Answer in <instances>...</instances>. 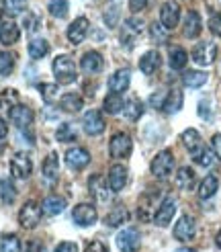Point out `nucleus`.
Instances as JSON below:
<instances>
[{"instance_id":"nucleus-1","label":"nucleus","mask_w":221,"mask_h":252,"mask_svg":"<svg viewBox=\"0 0 221 252\" xmlns=\"http://www.w3.org/2000/svg\"><path fill=\"white\" fill-rule=\"evenodd\" d=\"M54 76L57 82L61 84H72L76 82L78 70H76V62H74L70 56H57L54 60Z\"/></svg>"},{"instance_id":"nucleus-2","label":"nucleus","mask_w":221,"mask_h":252,"mask_svg":"<svg viewBox=\"0 0 221 252\" xmlns=\"http://www.w3.org/2000/svg\"><path fill=\"white\" fill-rule=\"evenodd\" d=\"M143 27L145 25L141 19H127L125 25H123V29H121V45L127 47V49H133L143 33Z\"/></svg>"},{"instance_id":"nucleus-3","label":"nucleus","mask_w":221,"mask_h":252,"mask_svg":"<svg viewBox=\"0 0 221 252\" xmlns=\"http://www.w3.org/2000/svg\"><path fill=\"white\" fill-rule=\"evenodd\" d=\"M41 216H43V207L37 203V201H27V203L21 207L19 223L23 225L25 230H33L35 225L41 221Z\"/></svg>"},{"instance_id":"nucleus-4","label":"nucleus","mask_w":221,"mask_h":252,"mask_svg":"<svg viewBox=\"0 0 221 252\" xmlns=\"http://www.w3.org/2000/svg\"><path fill=\"white\" fill-rule=\"evenodd\" d=\"M152 174L156 179H168L174 170V156H172L170 150H162L154 160H152Z\"/></svg>"},{"instance_id":"nucleus-5","label":"nucleus","mask_w":221,"mask_h":252,"mask_svg":"<svg viewBox=\"0 0 221 252\" xmlns=\"http://www.w3.org/2000/svg\"><path fill=\"white\" fill-rule=\"evenodd\" d=\"M193 62L196 66H211L217 58V45L211 41H201L193 47Z\"/></svg>"},{"instance_id":"nucleus-6","label":"nucleus","mask_w":221,"mask_h":252,"mask_svg":"<svg viewBox=\"0 0 221 252\" xmlns=\"http://www.w3.org/2000/svg\"><path fill=\"white\" fill-rule=\"evenodd\" d=\"M131 148H133V142L127 133H115L109 142V154L115 160H123L131 154Z\"/></svg>"},{"instance_id":"nucleus-7","label":"nucleus","mask_w":221,"mask_h":252,"mask_svg":"<svg viewBox=\"0 0 221 252\" xmlns=\"http://www.w3.org/2000/svg\"><path fill=\"white\" fill-rule=\"evenodd\" d=\"M31 172H33V162H31L29 154L19 152V154L12 156V160H10V174L15 176V179L23 181V179H27Z\"/></svg>"},{"instance_id":"nucleus-8","label":"nucleus","mask_w":221,"mask_h":252,"mask_svg":"<svg viewBox=\"0 0 221 252\" xmlns=\"http://www.w3.org/2000/svg\"><path fill=\"white\" fill-rule=\"evenodd\" d=\"M141 236L135 228H125L117 234V248L121 252H138Z\"/></svg>"},{"instance_id":"nucleus-9","label":"nucleus","mask_w":221,"mask_h":252,"mask_svg":"<svg viewBox=\"0 0 221 252\" xmlns=\"http://www.w3.org/2000/svg\"><path fill=\"white\" fill-rule=\"evenodd\" d=\"M174 213H176L174 197H166L162 203H160V207L154 211V223L160 225V228H166V225L172 221V218H174Z\"/></svg>"},{"instance_id":"nucleus-10","label":"nucleus","mask_w":221,"mask_h":252,"mask_svg":"<svg viewBox=\"0 0 221 252\" xmlns=\"http://www.w3.org/2000/svg\"><path fill=\"white\" fill-rule=\"evenodd\" d=\"M88 191H90V195L98 201V203H109L110 187H109V181H105L101 174H92L88 179Z\"/></svg>"},{"instance_id":"nucleus-11","label":"nucleus","mask_w":221,"mask_h":252,"mask_svg":"<svg viewBox=\"0 0 221 252\" xmlns=\"http://www.w3.org/2000/svg\"><path fill=\"white\" fill-rule=\"evenodd\" d=\"M196 234V223L191 216H182L174 225V238L178 242H191Z\"/></svg>"},{"instance_id":"nucleus-12","label":"nucleus","mask_w":221,"mask_h":252,"mask_svg":"<svg viewBox=\"0 0 221 252\" xmlns=\"http://www.w3.org/2000/svg\"><path fill=\"white\" fill-rule=\"evenodd\" d=\"M72 220L76 221L78 225H82V228H88V225L96 223L98 216H96V209H94L92 205H88V203H80V205L74 207V211H72Z\"/></svg>"},{"instance_id":"nucleus-13","label":"nucleus","mask_w":221,"mask_h":252,"mask_svg":"<svg viewBox=\"0 0 221 252\" xmlns=\"http://www.w3.org/2000/svg\"><path fill=\"white\" fill-rule=\"evenodd\" d=\"M66 164L72 170H82L90 164V154L84 148H70L66 152Z\"/></svg>"},{"instance_id":"nucleus-14","label":"nucleus","mask_w":221,"mask_h":252,"mask_svg":"<svg viewBox=\"0 0 221 252\" xmlns=\"http://www.w3.org/2000/svg\"><path fill=\"white\" fill-rule=\"evenodd\" d=\"M180 21V6L178 2H164L162 8H160V23L164 25L166 29H174Z\"/></svg>"},{"instance_id":"nucleus-15","label":"nucleus","mask_w":221,"mask_h":252,"mask_svg":"<svg viewBox=\"0 0 221 252\" xmlns=\"http://www.w3.org/2000/svg\"><path fill=\"white\" fill-rule=\"evenodd\" d=\"M88 29H90V21L86 17H78L76 21H72V25L68 27V39L78 45L86 39V35H88Z\"/></svg>"},{"instance_id":"nucleus-16","label":"nucleus","mask_w":221,"mask_h":252,"mask_svg":"<svg viewBox=\"0 0 221 252\" xmlns=\"http://www.w3.org/2000/svg\"><path fill=\"white\" fill-rule=\"evenodd\" d=\"M82 127H84V131L88 133V135H101L103 131H105V119H103V115L98 111H88L84 115V119H82Z\"/></svg>"},{"instance_id":"nucleus-17","label":"nucleus","mask_w":221,"mask_h":252,"mask_svg":"<svg viewBox=\"0 0 221 252\" xmlns=\"http://www.w3.org/2000/svg\"><path fill=\"white\" fill-rule=\"evenodd\" d=\"M127 179H129V174H127V168L123 164H113L109 170V176H107L110 191H123L125 185H127Z\"/></svg>"},{"instance_id":"nucleus-18","label":"nucleus","mask_w":221,"mask_h":252,"mask_svg":"<svg viewBox=\"0 0 221 252\" xmlns=\"http://www.w3.org/2000/svg\"><path fill=\"white\" fill-rule=\"evenodd\" d=\"M8 117L17 127L25 129V127H29L33 121V111L27 105H15L12 109H8Z\"/></svg>"},{"instance_id":"nucleus-19","label":"nucleus","mask_w":221,"mask_h":252,"mask_svg":"<svg viewBox=\"0 0 221 252\" xmlns=\"http://www.w3.org/2000/svg\"><path fill=\"white\" fill-rule=\"evenodd\" d=\"M129 82H131V72L127 68H121L109 78V91L115 94H121L129 88Z\"/></svg>"},{"instance_id":"nucleus-20","label":"nucleus","mask_w":221,"mask_h":252,"mask_svg":"<svg viewBox=\"0 0 221 252\" xmlns=\"http://www.w3.org/2000/svg\"><path fill=\"white\" fill-rule=\"evenodd\" d=\"M162 66V56L156 49H150L139 58V70L145 74V76H152V74L158 72V68Z\"/></svg>"},{"instance_id":"nucleus-21","label":"nucleus","mask_w":221,"mask_h":252,"mask_svg":"<svg viewBox=\"0 0 221 252\" xmlns=\"http://www.w3.org/2000/svg\"><path fill=\"white\" fill-rule=\"evenodd\" d=\"M21 37V31H19V25L15 21H4L0 23V43L2 45H12L17 43Z\"/></svg>"},{"instance_id":"nucleus-22","label":"nucleus","mask_w":221,"mask_h":252,"mask_svg":"<svg viewBox=\"0 0 221 252\" xmlns=\"http://www.w3.org/2000/svg\"><path fill=\"white\" fill-rule=\"evenodd\" d=\"M103 56L98 54V52H88V54H84L82 60H80V66L86 74H98L103 70Z\"/></svg>"},{"instance_id":"nucleus-23","label":"nucleus","mask_w":221,"mask_h":252,"mask_svg":"<svg viewBox=\"0 0 221 252\" xmlns=\"http://www.w3.org/2000/svg\"><path fill=\"white\" fill-rule=\"evenodd\" d=\"M41 172H43V176H45V181H47V183H55V181H57L59 158H57L55 152L47 154V158L43 160V164H41Z\"/></svg>"},{"instance_id":"nucleus-24","label":"nucleus","mask_w":221,"mask_h":252,"mask_svg":"<svg viewBox=\"0 0 221 252\" xmlns=\"http://www.w3.org/2000/svg\"><path fill=\"white\" fill-rule=\"evenodd\" d=\"M182 144H184V148L189 150V154L191 156H194L199 150L203 148V140H201V133L196 131V129H193V127H189V129H184L182 131Z\"/></svg>"},{"instance_id":"nucleus-25","label":"nucleus","mask_w":221,"mask_h":252,"mask_svg":"<svg viewBox=\"0 0 221 252\" xmlns=\"http://www.w3.org/2000/svg\"><path fill=\"white\" fill-rule=\"evenodd\" d=\"M182 29H184V35H187L189 39H193V37L199 35L201 33V17H199V12H196V10H189L187 17H184Z\"/></svg>"},{"instance_id":"nucleus-26","label":"nucleus","mask_w":221,"mask_h":252,"mask_svg":"<svg viewBox=\"0 0 221 252\" xmlns=\"http://www.w3.org/2000/svg\"><path fill=\"white\" fill-rule=\"evenodd\" d=\"M82 107H84V98L78 93H68L59 100V109L64 113H78L82 111Z\"/></svg>"},{"instance_id":"nucleus-27","label":"nucleus","mask_w":221,"mask_h":252,"mask_svg":"<svg viewBox=\"0 0 221 252\" xmlns=\"http://www.w3.org/2000/svg\"><path fill=\"white\" fill-rule=\"evenodd\" d=\"M217 189H219L217 176H215V174H207L205 179L201 181V185H199V199H203V201L211 199V197L217 193Z\"/></svg>"},{"instance_id":"nucleus-28","label":"nucleus","mask_w":221,"mask_h":252,"mask_svg":"<svg viewBox=\"0 0 221 252\" xmlns=\"http://www.w3.org/2000/svg\"><path fill=\"white\" fill-rule=\"evenodd\" d=\"M182 107V93L178 91V88H172V91L166 94V103L162 107V111L166 113V115H172V113L180 111Z\"/></svg>"},{"instance_id":"nucleus-29","label":"nucleus","mask_w":221,"mask_h":252,"mask_svg":"<svg viewBox=\"0 0 221 252\" xmlns=\"http://www.w3.org/2000/svg\"><path fill=\"white\" fill-rule=\"evenodd\" d=\"M123 115H125L129 121H138L143 115V103L139 98H129L125 105H123Z\"/></svg>"},{"instance_id":"nucleus-30","label":"nucleus","mask_w":221,"mask_h":252,"mask_svg":"<svg viewBox=\"0 0 221 252\" xmlns=\"http://www.w3.org/2000/svg\"><path fill=\"white\" fill-rule=\"evenodd\" d=\"M207 80H209V74L199 72V70H189V72H184V76H182L184 86H189V88H201Z\"/></svg>"},{"instance_id":"nucleus-31","label":"nucleus","mask_w":221,"mask_h":252,"mask_svg":"<svg viewBox=\"0 0 221 252\" xmlns=\"http://www.w3.org/2000/svg\"><path fill=\"white\" fill-rule=\"evenodd\" d=\"M129 220V211L123 207V205H119V207H115L113 211L107 216V220H105V223L107 225H110V228H119V225H123Z\"/></svg>"},{"instance_id":"nucleus-32","label":"nucleus","mask_w":221,"mask_h":252,"mask_svg":"<svg viewBox=\"0 0 221 252\" xmlns=\"http://www.w3.org/2000/svg\"><path fill=\"white\" fill-rule=\"evenodd\" d=\"M41 207H43V213H47V216H57V213L64 211L66 201L61 199V197H57V195H52V197H47L43 201Z\"/></svg>"},{"instance_id":"nucleus-33","label":"nucleus","mask_w":221,"mask_h":252,"mask_svg":"<svg viewBox=\"0 0 221 252\" xmlns=\"http://www.w3.org/2000/svg\"><path fill=\"white\" fill-rule=\"evenodd\" d=\"M193 160L196 162L199 166H203V168H209V166H213L215 164V152L211 148H201L199 152H196L194 156H193Z\"/></svg>"},{"instance_id":"nucleus-34","label":"nucleus","mask_w":221,"mask_h":252,"mask_svg":"<svg viewBox=\"0 0 221 252\" xmlns=\"http://www.w3.org/2000/svg\"><path fill=\"white\" fill-rule=\"evenodd\" d=\"M123 105H125V100H123L119 94L109 93V96L105 98V103H103V109L107 113H110V115H117V113L123 111Z\"/></svg>"},{"instance_id":"nucleus-35","label":"nucleus","mask_w":221,"mask_h":252,"mask_svg":"<svg viewBox=\"0 0 221 252\" xmlns=\"http://www.w3.org/2000/svg\"><path fill=\"white\" fill-rule=\"evenodd\" d=\"M27 49H29V56L33 60H41V58H45L49 54V43L45 39H33Z\"/></svg>"},{"instance_id":"nucleus-36","label":"nucleus","mask_w":221,"mask_h":252,"mask_svg":"<svg viewBox=\"0 0 221 252\" xmlns=\"http://www.w3.org/2000/svg\"><path fill=\"white\" fill-rule=\"evenodd\" d=\"M176 185L180 189H193L194 187V172L189 166H182L176 172Z\"/></svg>"},{"instance_id":"nucleus-37","label":"nucleus","mask_w":221,"mask_h":252,"mask_svg":"<svg viewBox=\"0 0 221 252\" xmlns=\"http://www.w3.org/2000/svg\"><path fill=\"white\" fill-rule=\"evenodd\" d=\"M187 62H189V54L184 52L182 47H174L170 52V68L172 70H182L187 66Z\"/></svg>"},{"instance_id":"nucleus-38","label":"nucleus","mask_w":221,"mask_h":252,"mask_svg":"<svg viewBox=\"0 0 221 252\" xmlns=\"http://www.w3.org/2000/svg\"><path fill=\"white\" fill-rule=\"evenodd\" d=\"M0 252H21V240L15 234H4L0 238Z\"/></svg>"},{"instance_id":"nucleus-39","label":"nucleus","mask_w":221,"mask_h":252,"mask_svg":"<svg viewBox=\"0 0 221 252\" xmlns=\"http://www.w3.org/2000/svg\"><path fill=\"white\" fill-rule=\"evenodd\" d=\"M39 93L43 96V100L47 105H52L54 100L57 98V93H59V84H54V82H43L39 84Z\"/></svg>"},{"instance_id":"nucleus-40","label":"nucleus","mask_w":221,"mask_h":252,"mask_svg":"<svg viewBox=\"0 0 221 252\" xmlns=\"http://www.w3.org/2000/svg\"><path fill=\"white\" fill-rule=\"evenodd\" d=\"M15 105H19V93L15 91V88H6V91L0 93V107L12 109Z\"/></svg>"},{"instance_id":"nucleus-41","label":"nucleus","mask_w":221,"mask_h":252,"mask_svg":"<svg viewBox=\"0 0 221 252\" xmlns=\"http://www.w3.org/2000/svg\"><path fill=\"white\" fill-rule=\"evenodd\" d=\"M0 197H2L4 203H12L17 199V189L8 179H2L0 181Z\"/></svg>"},{"instance_id":"nucleus-42","label":"nucleus","mask_w":221,"mask_h":252,"mask_svg":"<svg viewBox=\"0 0 221 252\" xmlns=\"http://www.w3.org/2000/svg\"><path fill=\"white\" fill-rule=\"evenodd\" d=\"M47 8H49V12H52L54 17H57V19H64L66 15H68V0H49L47 2Z\"/></svg>"},{"instance_id":"nucleus-43","label":"nucleus","mask_w":221,"mask_h":252,"mask_svg":"<svg viewBox=\"0 0 221 252\" xmlns=\"http://www.w3.org/2000/svg\"><path fill=\"white\" fill-rule=\"evenodd\" d=\"M15 70V56L10 52H0V76H8Z\"/></svg>"},{"instance_id":"nucleus-44","label":"nucleus","mask_w":221,"mask_h":252,"mask_svg":"<svg viewBox=\"0 0 221 252\" xmlns=\"http://www.w3.org/2000/svg\"><path fill=\"white\" fill-rule=\"evenodd\" d=\"M55 137L59 142H76V131H74V125L70 123H64V125H59V129L55 133Z\"/></svg>"},{"instance_id":"nucleus-45","label":"nucleus","mask_w":221,"mask_h":252,"mask_svg":"<svg viewBox=\"0 0 221 252\" xmlns=\"http://www.w3.org/2000/svg\"><path fill=\"white\" fill-rule=\"evenodd\" d=\"M4 8L8 15H21V12H25V8H27V0H4Z\"/></svg>"},{"instance_id":"nucleus-46","label":"nucleus","mask_w":221,"mask_h":252,"mask_svg":"<svg viewBox=\"0 0 221 252\" xmlns=\"http://www.w3.org/2000/svg\"><path fill=\"white\" fill-rule=\"evenodd\" d=\"M23 27L27 33H35L37 29H39V17L33 15V12H27V15L23 17Z\"/></svg>"},{"instance_id":"nucleus-47","label":"nucleus","mask_w":221,"mask_h":252,"mask_svg":"<svg viewBox=\"0 0 221 252\" xmlns=\"http://www.w3.org/2000/svg\"><path fill=\"white\" fill-rule=\"evenodd\" d=\"M150 35H152V39H154V41H160V43H162V41H166V39H168L166 27H164L162 23H154L152 27H150Z\"/></svg>"},{"instance_id":"nucleus-48","label":"nucleus","mask_w":221,"mask_h":252,"mask_svg":"<svg viewBox=\"0 0 221 252\" xmlns=\"http://www.w3.org/2000/svg\"><path fill=\"white\" fill-rule=\"evenodd\" d=\"M196 111H199V117H201V119L211 121L213 111H211V100H209V98H201V100H199V107H196Z\"/></svg>"},{"instance_id":"nucleus-49","label":"nucleus","mask_w":221,"mask_h":252,"mask_svg":"<svg viewBox=\"0 0 221 252\" xmlns=\"http://www.w3.org/2000/svg\"><path fill=\"white\" fill-rule=\"evenodd\" d=\"M209 31L215 37H221V12H211V17H209Z\"/></svg>"},{"instance_id":"nucleus-50","label":"nucleus","mask_w":221,"mask_h":252,"mask_svg":"<svg viewBox=\"0 0 221 252\" xmlns=\"http://www.w3.org/2000/svg\"><path fill=\"white\" fill-rule=\"evenodd\" d=\"M166 91H156L152 96H150V105L154 107V109H160L162 111V107H164V103H166Z\"/></svg>"},{"instance_id":"nucleus-51","label":"nucleus","mask_w":221,"mask_h":252,"mask_svg":"<svg viewBox=\"0 0 221 252\" xmlns=\"http://www.w3.org/2000/svg\"><path fill=\"white\" fill-rule=\"evenodd\" d=\"M117 19H119V6H115L113 10H107L105 12V23L109 25V27H115V25H117Z\"/></svg>"},{"instance_id":"nucleus-52","label":"nucleus","mask_w":221,"mask_h":252,"mask_svg":"<svg viewBox=\"0 0 221 252\" xmlns=\"http://www.w3.org/2000/svg\"><path fill=\"white\" fill-rule=\"evenodd\" d=\"M211 150L215 152V156L221 160V133H215L211 137Z\"/></svg>"},{"instance_id":"nucleus-53","label":"nucleus","mask_w":221,"mask_h":252,"mask_svg":"<svg viewBox=\"0 0 221 252\" xmlns=\"http://www.w3.org/2000/svg\"><path fill=\"white\" fill-rule=\"evenodd\" d=\"M55 252H78V246L72 242H59L55 246Z\"/></svg>"},{"instance_id":"nucleus-54","label":"nucleus","mask_w":221,"mask_h":252,"mask_svg":"<svg viewBox=\"0 0 221 252\" xmlns=\"http://www.w3.org/2000/svg\"><path fill=\"white\" fill-rule=\"evenodd\" d=\"M86 252H109V248H107L103 242L94 240V242H90L88 246H86Z\"/></svg>"},{"instance_id":"nucleus-55","label":"nucleus","mask_w":221,"mask_h":252,"mask_svg":"<svg viewBox=\"0 0 221 252\" xmlns=\"http://www.w3.org/2000/svg\"><path fill=\"white\" fill-rule=\"evenodd\" d=\"M147 6V0H129V8L131 12H139Z\"/></svg>"},{"instance_id":"nucleus-56","label":"nucleus","mask_w":221,"mask_h":252,"mask_svg":"<svg viewBox=\"0 0 221 252\" xmlns=\"http://www.w3.org/2000/svg\"><path fill=\"white\" fill-rule=\"evenodd\" d=\"M25 252H45V248H43V244L39 240H31L27 244V250H25Z\"/></svg>"},{"instance_id":"nucleus-57","label":"nucleus","mask_w":221,"mask_h":252,"mask_svg":"<svg viewBox=\"0 0 221 252\" xmlns=\"http://www.w3.org/2000/svg\"><path fill=\"white\" fill-rule=\"evenodd\" d=\"M6 133H8V125H6V121L2 117H0V140H4Z\"/></svg>"},{"instance_id":"nucleus-58","label":"nucleus","mask_w":221,"mask_h":252,"mask_svg":"<svg viewBox=\"0 0 221 252\" xmlns=\"http://www.w3.org/2000/svg\"><path fill=\"white\" fill-rule=\"evenodd\" d=\"M215 244H217V248H221V230H219L217 236H215Z\"/></svg>"},{"instance_id":"nucleus-59","label":"nucleus","mask_w":221,"mask_h":252,"mask_svg":"<svg viewBox=\"0 0 221 252\" xmlns=\"http://www.w3.org/2000/svg\"><path fill=\"white\" fill-rule=\"evenodd\" d=\"M4 10H6V8H4V2H2V0H0V19H2V15H4Z\"/></svg>"},{"instance_id":"nucleus-60","label":"nucleus","mask_w":221,"mask_h":252,"mask_svg":"<svg viewBox=\"0 0 221 252\" xmlns=\"http://www.w3.org/2000/svg\"><path fill=\"white\" fill-rule=\"evenodd\" d=\"M176 252H194V250H193V248H178Z\"/></svg>"}]
</instances>
